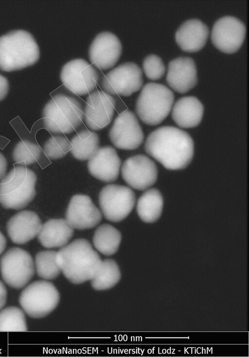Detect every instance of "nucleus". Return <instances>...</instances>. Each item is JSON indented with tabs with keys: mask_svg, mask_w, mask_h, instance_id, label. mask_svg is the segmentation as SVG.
<instances>
[{
	"mask_svg": "<svg viewBox=\"0 0 249 357\" xmlns=\"http://www.w3.org/2000/svg\"><path fill=\"white\" fill-rule=\"evenodd\" d=\"M145 152L165 169L177 170L185 169L194 155V140L186 131L176 127H159L147 136Z\"/></svg>",
	"mask_w": 249,
	"mask_h": 357,
	"instance_id": "f257e3e1",
	"label": "nucleus"
},
{
	"mask_svg": "<svg viewBox=\"0 0 249 357\" xmlns=\"http://www.w3.org/2000/svg\"><path fill=\"white\" fill-rule=\"evenodd\" d=\"M55 259L64 275L74 284L92 280L102 261L90 243L84 238L76 239L62 247L56 252Z\"/></svg>",
	"mask_w": 249,
	"mask_h": 357,
	"instance_id": "f03ea898",
	"label": "nucleus"
},
{
	"mask_svg": "<svg viewBox=\"0 0 249 357\" xmlns=\"http://www.w3.org/2000/svg\"><path fill=\"white\" fill-rule=\"evenodd\" d=\"M38 46L28 32L17 30L0 36V69L10 72L33 65L39 59Z\"/></svg>",
	"mask_w": 249,
	"mask_h": 357,
	"instance_id": "7ed1b4c3",
	"label": "nucleus"
},
{
	"mask_svg": "<svg viewBox=\"0 0 249 357\" xmlns=\"http://www.w3.org/2000/svg\"><path fill=\"white\" fill-rule=\"evenodd\" d=\"M84 111L75 98L58 94L45 105L42 112L44 127L54 134H70L81 124Z\"/></svg>",
	"mask_w": 249,
	"mask_h": 357,
	"instance_id": "20e7f679",
	"label": "nucleus"
},
{
	"mask_svg": "<svg viewBox=\"0 0 249 357\" xmlns=\"http://www.w3.org/2000/svg\"><path fill=\"white\" fill-rule=\"evenodd\" d=\"M36 173L26 166L14 167L0 181V204L5 209L19 210L35 198Z\"/></svg>",
	"mask_w": 249,
	"mask_h": 357,
	"instance_id": "39448f33",
	"label": "nucleus"
},
{
	"mask_svg": "<svg viewBox=\"0 0 249 357\" xmlns=\"http://www.w3.org/2000/svg\"><path fill=\"white\" fill-rule=\"evenodd\" d=\"M173 92L161 84L145 85L137 98L136 113L145 124L155 126L163 121L171 113L174 103Z\"/></svg>",
	"mask_w": 249,
	"mask_h": 357,
	"instance_id": "423d86ee",
	"label": "nucleus"
},
{
	"mask_svg": "<svg viewBox=\"0 0 249 357\" xmlns=\"http://www.w3.org/2000/svg\"><path fill=\"white\" fill-rule=\"evenodd\" d=\"M60 294L56 287L46 280H37L28 285L21 292L19 302L24 311L34 319L43 318L57 306Z\"/></svg>",
	"mask_w": 249,
	"mask_h": 357,
	"instance_id": "0eeeda50",
	"label": "nucleus"
},
{
	"mask_svg": "<svg viewBox=\"0 0 249 357\" xmlns=\"http://www.w3.org/2000/svg\"><path fill=\"white\" fill-rule=\"evenodd\" d=\"M0 270L6 284L14 289H19L25 286L34 276L35 263L27 251L13 247L1 257Z\"/></svg>",
	"mask_w": 249,
	"mask_h": 357,
	"instance_id": "6e6552de",
	"label": "nucleus"
},
{
	"mask_svg": "<svg viewBox=\"0 0 249 357\" xmlns=\"http://www.w3.org/2000/svg\"><path fill=\"white\" fill-rule=\"evenodd\" d=\"M142 72L131 62L124 63L104 75L101 82L104 91L110 95L128 97L138 91L143 85Z\"/></svg>",
	"mask_w": 249,
	"mask_h": 357,
	"instance_id": "1a4fd4ad",
	"label": "nucleus"
},
{
	"mask_svg": "<svg viewBox=\"0 0 249 357\" xmlns=\"http://www.w3.org/2000/svg\"><path fill=\"white\" fill-rule=\"evenodd\" d=\"M135 195L129 187L116 184H109L100 191L99 202L104 217L112 222L124 219L135 204Z\"/></svg>",
	"mask_w": 249,
	"mask_h": 357,
	"instance_id": "9d476101",
	"label": "nucleus"
},
{
	"mask_svg": "<svg viewBox=\"0 0 249 357\" xmlns=\"http://www.w3.org/2000/svg\"><path fill=\"white\" fill-rule=\"evenodd\" d=\"M60 78L68 90L82 96L95 89L99 76L96 69L87 61L82 58H76L63 66Z\"/></svg>",
	"mask_w": 249,
	"mask_h": 357,
	"instance_id": "9b49d317",
	"label": "nucleus"
},
{
	"mask_svg": "<svg viewBox=\"0 0 249 357\" xmlns=\"http://www.w3.org/2000/svg\"><path fill=\"white\" fill-rule=\"evenodd\" d=\"M108 136L115 147L124 150L137 149L144 140V134L137 117L128 110L116 118L109 131Z\"/></svg>",
	"mask_w": 249,
	"mask_h": 357,
	"instance_id": "f8f14e48",
	"label": "nucleus"
},
{
	"mask_svg": "<svg viewBox=\"0 0 249 357\" xmlns=\"http://www.w3.org/2000/svg\"><path fill=\"white\" fill-rule=\"evenodd\" d=\"M246 27L238 18L226 16L214 23L211 32L213 45L220 51L231 54L238 51L245 40Z\"/></svg>",
	"mask_w": 249,
	"mask_h": 357,
	"instance_id": "ddd939ff",
	"label": "nucleus"
},
{
	"mask_svg": "<svg viewBox=\"0 0 249 357\" xmlns=\"http://www.w3.org/2000/svg\"><path fill=\"white\" fill-rule=\"evenodd\" d=\"M122 176L132 188L145 190L157 181L158 170L156 163L144 154H136L126 159L121 168Z\"/></svg>",
	"mask_w": 249,
	"mask_h": 357,
	"instance_id": "4468645a",
	"label": "nucleus"
},
{
	"mask_svg": "<svg viewBox=\"0 0 249 357\" xmlns=\"http://www.w3.org/2000/svg\"><path fill=\"white\" fill-rule=\"evenodd\" d=\"M122 52V45L114 34L104 31L93 39L89 49L90 62L96 68L106 70L113 67L119 61Z\"/></svg>",
	"mask_w": 249,
	"mask_h": 357,
	"instance_id": "2eb2a0df",
	"label": "nucleus"
},
{
	"mask_svg": "<svg viewBox=\"0 0 249 357\" xmlns=\"http://www.w3.org/2000/svg\"><path fill=\"white\" fill-rule=\"evenodd\" d=\"M115 104L114 98L105 91H96L90 93L87 98L84 111L87 126L94 131L106 127L112 120Z\"/></svg>",
	"mask_w": 249,
	"mask_h": 357,
	"instance_id": "dca6fc26",
	"label": "nucleus"
},
{
	"mask_svg": "<svg viewBox=\"0 0 249 357\" xmlns=\"http://www.w3.org/2000/svg\"><path fill=\"white\" fill-rule=\"evenodd\" d=\"M102 218L101 211L89 196L76 194L72 197L65 219L72 228L85 230L93 228L99 223Z\"/></svg>",
	"mask_w": 249,
	"mask_h": 357,
	"instance_id": "f3484780",
	"label": "nucleus"
},
{
	"mask_svg": "<svg viewBox=\"0 0 249 357\" xmlns=\"http://www.w3.org/2000/svg\"><path fill=\"white\" fill-rule=\"evenodd\" d=\"M166 81L170 87L180 94L186 93L197 84V71L196 63L191 57H178L170 61Z\"/></svg>",
	"mask_w": 249,
	"mask_h": 357,
	"instance_id": "a211bd4d",
	"label": "nucleus"
},
{
	"mask_svg": "<svg viewBox=\"0 0 249 357\" xmlns=\"http://www.w3.org/2000/svg\"><path fill=\"white\" fill-rule=\"evenodd\" d=\"M121 165L116 150L110 146L99 148L89 159L88 169L94 178L104 182H114L118 177Z\"/></svg>",
	"mask_w": 249,
	"mask_h": 357,
	"instance_id": "6ab92c4d",
	"label": "nucleus"
},
{
	"mask_svg": "<svg viewBox=\"0 0 249 357\" xmlns=\"http://www.w3.org/2000/svg\"><path fill=\"white\" fill-rule=\"evenodd\" d=\"M42 226L41 220L36 212L22 210L9 219L6 230L9 238L13 243L23 244L37 236Z\"/></svg>",
	"mask_w": 249,
	"mask_h": 357,
	"instance_id": "aec40b11",
	"label": "nucleus"
},
{
	"mask_svg": "<svg viewBox=\"0 0 249 357\" xmlns=\"http://www.w3.org/2000/svg\"><path fill=\"white\" fill-rule=\"evenodd\" d=\"M209 34L207 25L197 18L183 22L175 33V40L179 47L187 52H195L205 45Z\"/></svg>",
	"mask_w": 249,
	"mask_h": 357,
	"instance_id": "412c9836",
	"label": "nucleus"
},
{
	"mask_svg": "<svg viewBox=\"0 0 249 357\" xmlns=\"http://www.w3.org/2000/svg\"><path fill=\"white\" fill-rule=\"evenodd\" d=\"M204 108L195 96H185L174 103L172 118L180 129H191L198 126L203 118Z\"/></svg>",
	"mask_w": 249,
	"mask_h": 357,
	"instance_id": "4be33fe9",
	"label": "nucleus"
},
{
	"mask_svg": "<svg viewBox=\"0 0 249 357\" xmlns=\"http://www.w3.org/2000/svg\"><path fill=\"white\" fill-rule=\"evenodd\" d=\"M73 229L63 219H50L42 224L37 235L40 243L46 248L62 247L73 236Z\"/></svg>",
	"mask_w": 249,
	"mask_h": 357,
	"instance_id": "5701e85b",
	"label": "nucleus"
},
{
	"mask_svg": "<svg viewBox=\"0 0 249 357\" xmlns=\"http://www.w3.org/2000/svg\"><path fill=\"white\" fill-rule=\"evenodd\" d=\"M163 208V198L157 188H148L139 198L137 212L140 218L146 223H153L160 217Z\"/></svg>",
	"mask_w": 249,
	"mask_h": 357,
	"instance_id": "b1692460",
	"label": "nucleus"
},
{
	"mask_svg": "<svg viewBox=\"0 0 249 357\" xmlns=\"http://www.w3.org/2000/svg\"><path fill=\"white\" fill-rule=\"evenodd\" d=\"M70 152L76 159L89 160L99 148L100 139L94 131L84 129L78 132L71 140Z\"/></svg>",
	"mask_w": 249,
	"mask_h": 357,
	"instance_id": "393cba45",
	"label": "nucleus"
},
{
	"mask_svg": "<svg viewBox=\"0 0 249 357\" xmlns=\"http://www.w3.org/2000/svg\"><path fill=\"white\" fill-rule=\"evenodd\" d=\"M122 239L120 231L113 226L104 224L96 230L93 237L94 247L101 254L109 256L118 251Z\"/></svg>",
	"mask_w": 249,
	"mask_h": 357,
	"instance_id": "a878e982",
	"label": "nucleus"
},
{
	"mask_svg": "<svg viewBox=\"0 0 249 357\" xmlns=\"http://www.w3.org/2000/svg\"><path fill=\"white\" fill-rule=\"evenodd\" d=\"M121 274L116 262L112 259L102 261L96 276L91 280L92 287L97 290H106L113 288L120 281Z\"/></svg>",
	"mask_w": 249,
	"mask_h": 357,
	"instance_id": "bb28decb",
	"label": "nucleus"
},
{
	"mask_svg": "<svg viewBox=\"0 0 249 357\" xmlns=\"http://www.w3.org/2000/svg\"><path fill=\"white\" fill-rule=\"evenodd\" d=\"M56 252L53 250H45L36 255L35 267L39 277L45 280H52L59 275L61 271L56 262Z\"/></svg>",
	"mask_w": 249,
	"mask_h": 357,
	"instance_id": "cd10ccee",
	"label": "nucleus"
},
{
	"mask_svg": "<svg viewBox=\"0 0 249 357\" xmlns=\"http://www.w3.org/2000/svg\"><path fill=\"white\" fill-rule=\"evenodd\" d=\"M28 330L24 313L17 306L0 311V331L24 332Z\"/></svg>",
	"mask_w": 249,
	"mask_h": 357,
	"instance_id": "c85d7f7f",
	"label": "nucleus"
},
{
	"mask_svg": "<svg viewBox=\"0 0 249 357\" xmlns=\"http://www.w3.org/2000/svg\"><path fill=\"white\" fill-rule=\"evenodd\" d=\"M41 153L42 151L38 145L25 139L16 145L13 151L12 158L15 163L26 166L37 162Z\"/></svg>",
	"mask_w": 249,
	"mask_h": 357,
	"instance_id": "c756f323",
	"label": "nucleus"
},
{
	"mask_svg": "<svg viewBox=\"0 0 249 357\" xmlns=\"http://www.w3.org/2000/svg\"><path fill=\"white\" fill-rule=\"evenodd\" d=\"M71 148L70 141L65 136L55 135L50 137L44 143L43 150L51 159H58L65 156Z\"/></svg>",
	"mask_w": 249,
	"mask_h": 357,
	"instance_id": "7c9ffc66",
	"label": "nucleus"
},
{
	"mask_svg": "<svg viewBox=\"0 0 249 357\" xmlns=\"http://www.w3.org/2000/svg\"><path fill=\"white\" fill-rule=\"evenodd\" d=\"M142 68L145 76L151 80L161 79L165 72V66L162 59L158 55L150 54L143 59Z\"/></svg>",
	"mask_w": 249,
	"mask_h": 357,
	"instance_id": "2f4dec72",
	"label": "nucleus"
},
{
	"mask_svg": "<svg viewBox=\"0 0 249 357\" xmlns=\"http://www.w3.org/2000/svg\"><path fill=\"white\" fill-rule=\"evenodd\" d=\"M8 80L0 74V101L5 99L9 91Z\"/></svg>",
	"mask_w": 249,
	"mask_h": 357,
	"instance_id": "473e14b6",
	"label": "nucleus"
},
{
	"mask_svg": "<svg viewBox=\"0 0 249 357\" xmlns=\"http://www.w3.org/2000/svg\"><path fill=\"white\" fill-rule=\"evenodd\" d=\"M7 292L6 288L0 280V310L5 306L7 301Z\"/></svg>",
	"mask_w": 249,
	"mask_h": 357,
	"instance_id": "72a5a7b5",
	"label": "nucleus"
},
{
	"mask_svg": "<svg viewBox=\"0 0 249 357\" xmlns=\"http://www.w3.org/2000/svg\"><path fill=\"white\" fill-rule=\"evenodd\" d=\"M7 162L5 157L0 152V181L6 174Z\"/></svg>",
	"mask_w": 249,
	"mask_h": 357,
	"instance_id": "f704fd0d",
	"label": "nucleus"
},
{
	"mask_svg": "<svg viewBox=\"0 0 249 357\" xmlns=\"http://www.w3.org/2000/svg\"><path fill=\"white\" fill-rule=\"evenodd\" d=\"M7 241L5 237L0 231V255L3 252L6 247Z\"/></svg>",
	"mask_w": 249,
	"mask_h": 357,
	"instance_id": "c9c22d12",
	"label": "nucleus"
},
{
	"mask_svg": "<svg viewBox=\"0 0 249 357\" xmlns=\"http://www.w3.org/2000/svg\"><path fill=\"white\" fill-rule=\"evenodd\" d=\"M158 354H161V353H160V348L159 347H158Z\"/></svg>",
	"mask_w": 249,
	"mask_h": 357,
	"instance_id": "e433bc0d",
	"label": "nucleus"
},
{
	"mask_svg": "<svg viewBox=\"0 0 249 357\" xmlns=\"http://www.w3.org/2000/svg\"><path fill=\"white\" fill-rule=\"evenodd\" d=\"M202 353L203 354V347L202 348Z\"/></svg>",
	"mask_w": 249,
	"mask_h": 357,
	"instance_id": "4c0bfd02",
	"label": "nucleus"
},
{
	"mask_svg": "<svg viewBox=\"0 0 249 357\" xmlns=\"http://www.w3.org/2000/svg\"><path fill=\"white\" fill-rule=\"evenodd\" d=\"M203 350H204V354H206V350L205 349H203Z\"/></svg>",
	"mask_w": 249,
	"mask_h": 357,
	"instance_id": "58836bf2",
	"label": "nucleus"
},
{
	"mask_svg": "<svg viewBox=\"0 0 249 357\" xmlns=\"http://www.w3.org/2000/svg\"><path fill=\"white\" fill-rule=\"evenodd\" d=\"M193 347H191V349H192ZM191 354H192V350H191Z\"/></svg>",
	"mask_w": 249,
	"mask_h": 357,
	"instance_id": "ea45409f",
	"label": "nucleus"
},
{
	"mask_svg": "<svg viewBox=\"0 0 249 357\" xmlns=\"http://www.w3.org/2000/svg\"><path fill=\"white\" fill-rule=\"evenodd\" d=\"M154 348L155 347H154L153 349V353H154Z\"/></svg>",
	"mask_w": 249,
	"mask_h": 357,
	"instance_id": "a19ab883",
	"label": "nucleus"
}]
</instances>
